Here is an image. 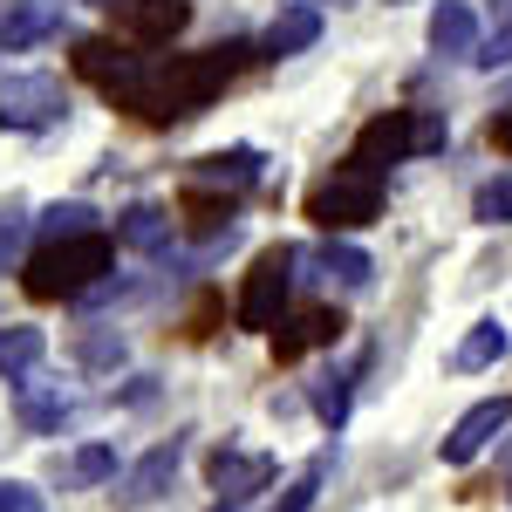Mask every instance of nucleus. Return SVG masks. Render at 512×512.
I'll return each mask as SVG.
<instances>
[{
  "label": "nucleus",
  "instance_id": "obj_1",
  "mask_svg": "<svg viewBox=\"0 0 512 512\" xmlns=\"http://www.w3.org/2000/svg\"><path fill=\"white\" fill-rule=\"evenodd\" d=\"M246 41H226V48H205V55H171V62H151V82L137 96V117L144 123H185L198 117L226 82L246 69Z\"/></svg>",
  "mask_w": 512,
  "mask_h": 512
},
{
  "label": "nucleus",
  "instance_id": "obj_2",
  "mask_svg": "<svg viewBox=\"0 0 512 512\" xmlns=\"http://www.w3.org/2000/svg\"><path fill=\"white\" fill-rule=\"evenodd\" d=\"M117 260V239L110 233H82V239H48L35 260L21 267V287L35 301H76V294H96L103 274Z\"/></svg>",
  "mask_w": 512,
  "mask_h": 512
},
{
  "label": "nucleus",
  "instance_id": "obj_3",
  "mask_svg": "<svg viewBox=\"0 0 512 512\" xmlns=\"http://www.w3.org/2000/svg\"><path fill=\"white\" fill-rule=\"evenodd\" d=\"M376 212H383V171H369L362 158L335 164L315 192H308V219H315L321 233H355V226H369Z\"/></svg>",
  "mask_w": 512,
  "mask_h": 512
},
{
  "label": "nucleus",
  "instance_id": "obj_4",
  "mask_svg": "<svg viewBox=\"0 0 512 512\" xmlns=\"http://www.w3.org/2000/svg\"><path fill=\"white\" fill-rule=\"evenodd\" d=\"M444 137H451L444 110H390V117H376L355 137V158L369 164V171H390V164H403V158L444 151Z\"/></svg>",
  "mask_w": 512,
  "mask_h": 512
},
{
  "label": "nucleus",
  "instance_id": "obj_5",
  "mask_svg": "<svg viewBox=\"0 0 512 512\" xmlns=\"http://www.w3.org/2000/svg\"><path fill=\"white\" fill-rule=\"evenodd\" d=\"M294 267H301V253H294V246H267V253L246 267V287H239V328L267 335V328H280V321H287Z\"/></svg>",
  "mask_w": 512,
  "mask_h": 512
},
{
  "label": "nucleus",
  "instance_id": "obj_6",
  "mask_svg": "<svg viewBox=\"0 0 512 512\" xmlns=\"http://www.w3.org/2000/svg\"><path fill=\"white\" fill-rule=\"evenodd\" d=\"M76 69L96 82L117 110H137V96H144V82H151V55H130L123 41L96 35V41H76Z\"/></svg>",
  "mask_w": 512,
  "mask_h": 512
},
{
  "label": "nucleus",
  "instance_id": "obj_7",
  "mask_svg": "<svg viewBox=\"0 0 512 512\" xmlns=\"http://www.w3.org/2000/svg\"><path fill=\"white\" fill-rule=\"evenodd\" d=\"M69 117V89H62V76H48V69H35V76H7L0 82V130H48V123Z\"/></svg>",
  "mask_w": 512,
  "mask_h": 512
},
{
  "label": "nucleus",
  "instance_id": "obj_8",
  "mask_svg": "<svg viewBox=\"0 0 512 512\" xmlns=\"http://www.w3.org/2000/svg\"><path fill=\"white\" fill-rule=\"evenodd\" d=\"M512 424V403L506 396H485V403H472L458 424H451V437H444V465H472L478 451L492 444V437Z\"/></svg>",
  "mask_w": 512,
  "mask_h": 512
},
{
  "label": "nucleus",
  "instance_id": "obj_9",
  "mask_svg": "<svg viewBox=\"0 0 512 512\" xmlns=\"http://www.w3.org/2000/svg\"><path fill=\"white\" fill-rule=\"evenodd\" d=\"M205 478H212V492L219 499H253V492H267V478H274V458L267 451H212L205 458Z\"/></svg>",
  "mask_w": 512,
  "mask_h": 512
},
{
  "label": "nucleus",
  "instance_id": "obj_10",
  "mask_svg": "<svg viewBox=\"0 0 512 512\" xmlns=\"http://www.w3.org/2000/svg\"><path fill=\"white\" fill-rule=\"evenodd\" d=\"M342 328H349V321L335 315V308H301V315H287L274 328V355H280V362H301L308 349H335Z\"/></svg>",
  "mask_w": 512,
  "mask_h": 512
},
{
  "label": "nucleus",
  "instance_id": "obj_11",
  "mask_svg": "<svg viewBox=\"0 0 512 512\" xmlns=\"http://www.w3.org/2000/svg\"><path fill=\"white\" fill-rule=\"evenodd\" d=\"M117 14H123V28H130V41L158 48V41H171L192 21V0H117Z\"/></svg>",
  "mask_w": 512,
  "mask_h": 512
},
{
  "label": "nucleus",
  "instance_id": "obj_12",
  "mask_svg": "<svg viewBox=\"0 0 512 512\" xmlns=\"http://www.w3.org/2000/svg\"><path fill=\"white\" fill-rule=\"evenodd\" d=\"M178 458H185V444H178V437H164V444H151V451H144V458L130 465V478L117 485V499H123V506H151V499H158L164 485H171V472H178Z\"/></svg>",
  "mask_w": 512,
  "mask_h": 512
},
{
  "label": "nucleus",
  "instance_id": "obj_13",
  "mask_svg": "<svg viewBox=\"0 0 512 512\" xmlns=\"http://www.w3.org/2000/svg\"><path fill=\"white\" fill-rule=\"evenodd\" d=\"M48 35H62V7L55 0H7L0 7V41L7 48H35Z\"/></svg>",
  "mask_w": 512,
  "mask_h": 512
},
{
  "label": "nucleus",
  "instance_id": "obj_14",
  "mask_svg": "<svg viewBox=\"0 0 512 512\" xmlns=\"http://www.w3.org/2000/svg\"><path fill=\"white\" fill-rule=\"evenodd\" d=\"M260 178V151L253 144H233V151H205L192 164V185H212V192H246Z\"/></svg>",
  "mask_w": 512,
  "mask_h": 512
},
{
  "label": "nucleus",
  "instance_id": "obj_15",
  "mask_svg": "<svg viewBox=\"0 0 512 512\" xmlns=\"http://www.w3.org/2000/svg\"><path fill=\"white\" fill-rule=\"evenodd\" d=\"M369 253L362 246H349V239H321L315 246V280L321 287H342V294H355V287H369Z\"/></svg>",
  "mask_w": 512,
  "mask_h": 512
},
{
  "label": "nucleus",
  "instance_id": "obj_16",
  "mask_svg": "<svg viewBox=\"0 0 512 512\" xmlns=\"http://www.w3.org/2000/svg\"><path fill=\"white\" fill-rule=\"evenodd\" d=\"M69 410H76V396L62 390V383H21V396H14V417L28 431H62Z\"/></svg>",
  "mask_w": 512,
  "mask_h": 512
},
{
  "label": "nucleus",
  "instance_id": "obj_17",
  "mask_svg": "<svg viewBox=\"0 0 512 512\" xmlns=\"http://www.w3.org/2000/svg\"><path fill=\"white\" fill-rule=\"evenodd\" d=\"M321 41V7H280L274 28L260 35V55H301Z\"/></svg>",
  "mask_w": 512,
  "mask_h": 512
},
{
  "label": "nucleus",
  "instance_id": "obj_18",
  "mask_svg": "<svg viewBox=\"0 0 512 512\" xmlns=\"http://www.w3.org/2000/svg\"><path fill=\"white\" fill-rule=\"evenodd\" d=\"M431 48L437 55H472L478 48V21L465 0H437L431 7Z\"/></svg>",
  "mask_w": 512,
  "mask_h": 512
},
{
  "label": "nucleus",
  "instance_id": "obj_19",
  "mask_svg": "<svg viewBox=\"0 0 512 512\" xmlns=\"http://www.w3.org/2000/svg\"><path fill=\"white\" fill-rule=\"evenodd\" d=\"M117 246L164 253V246H171V212H158V205H130V212L117 219Z\"/></svg>",
  "mask_w": 512,
  "mask_h": 512
},
{
  "label": "nucleus",
  "instance_id": "obj_20",
  "mask_svg": "<svg viewBox=\"0 0 512 512\" xmlns=\"http://www.w3.org/2000/svg\"><path fill=\"white\" fill-rule=\"evenodd\" d=\"M349 396H355V369H321L308 403H315V417L328 431H342V424H349Z\"/></svg>",
  "mask_w": 512,
  "mask_h": 512
},
{
  "label": "nucleus",
  "instance_id": "obj_21",
  "mask_svg": "<svg viewBox=\"0 0 512 512\" xmlns=\"http://www.w3.org/2000/svg\"><path fill=\"white\" fill-rule=\"evenodd\" d=\"M82 233H103L96 205L69 198V205H48V212H41V246H48V239H82Z\"/></svg>",
  "mask_w": 512,
  "mask_h": 512
},
{
  "label": "nucleus",
  "instance_id": "obj_22",
  "mask_svg": "<svg viewBox=\"0 0 512 512\" xmlns=\"http://www.w3.org/2000/svg\"><path fill=\"white\" fill-rule=\"evenodd\" d=\"M328 465H335V451H315V458L301 465V478L287 485V499H274V512H308L315 506V492L328 485Z\"/></svg>",
  "mask_w": 512,
  "mask_h": 512
},
{
  "label": "nucleus",
  "instance_id": "obj_23",
  "mask_svg": "<svg viewBox=\"0 0 512 512\" xmlns=\"http://www.w3.org/2000/svg\"><path fill=\"white\" fill-rule=\"evenodd\" d=\"M185 219H192V233H233V192L212 198V185H198L185 198Z\"/></svg>",
  "mask_w": 512,
  "mask_h": 512
},
{
  "label": "nucleus",
  "instance_id": "obj_24",
  "mask_svg": "<svg viewBox=\"0 0 512 512\" xmlns=\"http://www.w3.org/2000/svg\"><path fill=\"white\" fill-rule=\"evenodd\" d=\"M41 362V328H0V376H28Z\"/></svg>",
  "mask_w": 512,
  "mask_h": 512
},
{
  "label": "nucleus",
  "instance_id": "obj_25",
  "mask_svg": "<svg viewBox=\"0 0 512 512\" xmlns=\"http://www.w3.org/2000/svg\"><path fill=\"white\" fill-rule=\"evenodd\" d=\"M499 355H506V328L499 321H478L472 335L458 342V369H492Z\"/></svg>",
  "mask_w": 512,
  "mask_h": 512
},
{
  "label": "nucleus",
  "instance_id": "obj_26",
  "mask_svg": "<svg viewBox=\"0 0 512 512\" xmlns=\"http://www.w3.org/2000/svg\"><path fill=\"white\" fill-rule=\"evenodd\" d=\"M472 219H478V226H512V171H499V178H485V185H478Z\"/></svg>",
  "mask_w": 512,
  "mask_h": 512
},
{
  "label": "nucleus",
  "instance_id": "obj_27",
  "mask_svg": "<svg viewBox=\"0 0 512 512\" xmlns=\"http://www.w3.org/2000/svg\"><path fill=\"white\" fill-rule=\"evenodd\" d=\"M103 478H117V451L110 444H89V451H76L62 465V485H103Z\"/></svg>",
  "mask_w": 512,
  "mask_h": 512
},
{
  "label": "nucleus",
  "instance_id": "obj_28",
  "mask_svg": "<svg viewBox=\"0 0 512 512\" xmlns=\"http://www.w3.org/2000/svg\"><path fill=\"white\" fill-rule=\"evenodd\" d=\"M82 362H89V369H117L123 362V335H89V342H82Z\"/></svg>",
  "mask_w": 512,
  "mask_h": 512
},
{
  "label": "nucleus",
  "instance_id": "obj_29",
  "mask_svg": "<svg viewBox=\"0 0 512 512\" xmlns=\"http://www.w3.org/2000/svg\"><path fill=\"white\" fill-rule=\"evenodd\" d=\"M472 62H485V69H506V62H512V14H506V21H499V28H492V41L478 48Z\"/></svg>",
  "mask_w": 512,
  "mask_h": 512
},
{
  "label": "nucleus",
  "instance_id": "obj_30",
  "mask_svg": "<svg viewBox=\"0 0 512 512\" xmlns=\"http://www.w3.org/2000/svg\"><path fill=\"white\" fill-rule=\"evenodd\" d=\"M0 512H41V492H28V485H0Z\"/></svg>",
  "mask_w": 512,
  "mask_h": 512
},
{
  "label": "nucleus",
  "instance_id": "obj_31",
  "mask_svg": "<svg viewBox=\"0 0 512 512\" xmlns=\"http://www.w3.org/2000/svg\"><path fill=\"white\" fill-rule=\"evenodd\" d=\"M21 239H28V226H21L14 212H0V267H7V260L21 253Z\"/></svg>",
  "mask_w": 512,
  "mask_h": 512
},
{
  "label": "nucleus",
  "instance_id": "obj_32",
  "mask_svg": "<svg viewBox=\"0 0 512 512\" xmlns=\"http://www.w3.org/2000/svg\"><path fill=\"white\" fill-rule=\"evenodd\" d=\"M492 144H499V151H512V110H506V117H492Z\"/></svg>",
  "mask_w": 512,
  "mask_h": 512
},
{
  "label": "nucleus",
  "instance_id": "obj_33",
  "mask_svg": "<svg viewBox=\"0 0 512 512\" xmlns=\"http://www.w3.org/2000/svg\"><path fill=\"white\" fill-rule=\"evenodd\" d=\"M239 506H246V499H226V506H219V512H239Z\"/></svg>",
  "mask_w": 512,
  "mask_h": 512
},
{
  "label": "nucleus",
  "instance_id": "obj_34",
  "mask_svg": "<svg viewBox=\"0 0 512 512\" xmlns=\"http://www.w3.org/2000/svg\"><path fill=\"white\" fill-rule=\"evenodd\" d=\"M294 7H321V0H294ZM335 7H342V0H335Z\"/></svg>",
  "mask_w": 512,
  "mask_h": 512
}]
</instances>
